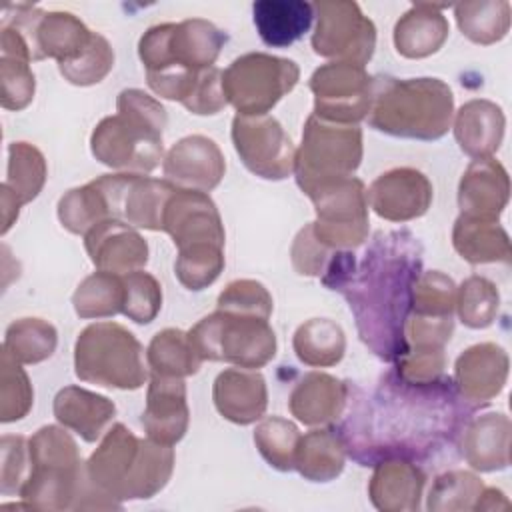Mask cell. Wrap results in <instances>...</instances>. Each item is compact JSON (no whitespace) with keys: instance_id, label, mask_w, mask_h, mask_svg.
<instances>
[{"instance_id":"6da1fadb","label":"cell","mask_w":512,"mask_h":512,"mask_svg":"<svg viewBox=\"0 0 512 512\" xmlns=\"http://www.w3.org/2000/svg\"><path fill=\"white\" fill-rule=\"evenodd\" d=\"M348 386V422L340 434L346 450L362 464L378 456H428L452 446L470 420L472 406L460 396L454 380L414 382L390 372L372 398Z\"/></svg>"},{"instance_id":"7a4b0ae2","label":"cell","mask_w":512,"mask_h":512,"mask_svg":"<svg viewBox=\"0 0 512 512\" xmlns=\"http://www.w3.org/2000/svg\"><path fill=\"white\" fill-rule=\"evenodd\" d=\"M420 256V244L408 230L380 232L338 288L348 300L362 342L386 362L408 352L406 322L422 272Z\"/></svg>"},{"instance_id":"3957f363","label":"cell","mask_w":512,"mask_h":512,"mask_svg":"<svg viewBox=\"0 0 512 512\" xmlns=\"http://www.w3.org/2000/svg\"><path fill=\"white\" fill-rule=\"evenodd\" d=\"M224 42L226 34L202 18L148 28L138 42L148 86L162 98L186 104L200 72L214 66Z\"/></svg>"},{"instance_id":"277c9868","label":"cell","mask_w":512,"mask_h":512,"mask_svg":"<svg viewBox=\"0 0 512 512\" xmlns=\"http://www.w3.org/2000/svg\"><path fill=\"white\" fill-rule=\"evenodd\" d=\"M84 468L94 494L110 508H120V500L152 498L166 486L174 452L172 446L142 440L124 424H114Z\"/></svg>"},{"instance_id":"5b68a950","label":"cell","mask_w":512,"mask_h":512,"mask_svg":"<svg viewBox=\"0 0 512 512\" xmlns=\"http://www.w3.org/2000/svg\"><path fill=\"white\" fill-rule=\"evenodd\" d=\"M454 96L440 78H374L368 124L400 138L438 140L452 122Z\"/></svg>"},{"instance_id":"8992f818","label":"cell","mask_w":512,"mask_h":512,"mask_svg":"<svg viewBox=\"0 0 512 512\" xmlns=\"http://www.w3.org/2000/svg\"><path fill=\"white\" fill-rule=\"evenodd\" d=\"M30 470L20 498L38 510L104 508L92 492L86 468L72 436L58 426H44L28 440Z\"/></svg>"},{"instance_id":"52a82bcc","label":"cell","mask_w":512,"mask_h":512,"mask_svg":"<svg viewBox=\"0 0 512 512\" xmlns=\"http://www.w3.org/2000/svg\"><path fill=\"white\" fill-rule=\"evenodd\" d=\"M118 114L104 118L92 132L90 148L96 160L116 170L150 172L162 160L166 110L138 88L118 94Z\"/></svg>"},{"instance_id":"ba28073f","label":"cell","mask_w":512,"mask_h":512,"mask_svg":"<svg viewBox=\"0 0 512 512\" xmlns=\"http://www.w3.org/2000/svg\"><path fill=\"white\" fill-rule=\"evenodd\" d=\"M74 368L80 380L106 388L136 390L146 380L142 344L116 322H96L78 334Z\"/></svg>"},{"instance_id":"9c48e42d","label":"cell","mask_w":512,"mask_h":512,"mask_svg":"<svg viewBox=\"0 0 512 512\" xmlns=\"http://www.w3.org/2000/svg\"><path fill=\"white\" fill-rule=\"evenodd\" d=\"M362 160V132L356 124L328 122L312 114L296 150L294 174L304 194L324 184L350 178Z\"/></svg>"},{"instance_id":"30bf717a","label":"cell","mask_w":512,"mask_h":512,"mask_svg":"<svg viewBox=\"0 0 512 512\" xmlns=\"http://www.w3.org/2000/svg\"><path fill=\"white\" fill-rule=\"evenodd\" d=\"M202 360L260 368L276 354V336L268 320L216 310L188 332Z\"/></svg>"},{"instance_id":"8fae6325","label":"cell","mask_w":512,"mask_h":512,"mask_svg":"<svg viewBox=\"0 0 512 512\" xmlns=\"http://www.w3.org/2000/svg\"><path fill=\"white\" fill-rule=\"evenodd\" d=\"M298 76L300 70L294 60L250 52L222 72V92L238 114L262 116L296 86Z\"/></svg>"},{"instance_id":"7c38bea8","label":"cell","mask_w":512,"mask_h":512,"mask_svg":"<svg viewBox=\"0 0 512 512\" xmlns=\"http://www.w3.org/2000/svg\"><path fill=\"white\" fill-rule=\"evenodd\" d=\"M316 210L314 236L332 250L354 248L368 236V198L362 180L350 176L310 194Z\"/></svg>"},{"instance_id":"4fadbf2b","label":"cell","mask_w":512,"mask_h":512,"mask_svg":"<svg viewBox=\"0 0 512 512\" xmlns=\"http://www.w3.org/2000/svg\"><path fill=\"white\" fill-rule=\"evenodd\" d=\"M312 48L318 56L364 66L376 46V28L356 2H316Z\"/></svg>"},{"instance_id":"5bb4252c","label":"cell","mask_w":512,"mask_h":512,"mask_svg":"<svg viewBox=\"0 0 512 512\" xmlns=\"http://www.w3.org/2000/svg\"><path fill=\"white\" fill-rule=\"evenodd\" d=\"M310 90L314 94V114L318 118L338 124H356L368 116L374 78L364 66L330 62L312 74Z\"/></svg>"},{"instance_id":"9a60e30c","label":"cell","mask_w":512,"mask_h":512,"mask_svg":"<svg viewBox=\"0 0 512 512\" xmlns=\"http://www.w3.org/2000/svg\"><path fill=\"white\" fill-rule=\"evenodd\" d=\"M100 190L112 220L128 226L162 230L168 198L178 186L144 174H104L92 180Z\"/></svg>"},{"instance_id":"2e32d148","label":"cell","mask_w":512,"mask_h":512,"mask_svg":"<svg viewBox=\"0 0 512 512\" xmlns=\"http://www.w3.org/2000/svg\"><path fill=\"white\" fill-rule=\"evenodd\" d=\"M232 142L244 166L260 178L282 180L294 172L296 150L282 124L268 116H242L232 120Z\"/></svg>"},{"instance_id":"e0dca14e","label":"cell","mask_w":512,"mask_h":512,"mask_svg":"<svg viewBox=\"0 0 512 512\" xmlns=\"http://www.w3.org/2000/svg\"><path fill=\"white\" fill-rule=\"evenodd\" d=\"M162 230L172 236L178 252L196 246L224 248V226L206 192L176 188L166 202Z\"/></svg>"},{"instance_id":"ac0fdd59","label":"cell","mask_w":512,"mask_h":512,"mask_svg":"<svg viewBox=\"0 0 512 512\" xmlns=\"http://www.w3.org/2000/svg\"><path fill=\"white\" fill-rule=\"evenodd\" d=\"M366 198L380 218L406 222L422 216L430 208L432 184L414 168H394L370 184Z\"/></svg>"},{"instance_id":"d6986e66","label":"cell","mask_w":512,"mask_h":512,"mask_svg":"<svg viewBox=\"0 0 512 512\" xmlns=\"http://www.w3.org/2000/svg\"><path fill=\"white\" fill-rule=\"evenodd\" d=\"M162 170L166 180L178 188L208 192L220 184L226 162L214 140L194 134L168 150Z\"/></svg>"},{"instance_id":"ffe728a7","label":"cell","mask_w":512,"mask_h":512,"mask_svg":"<svg viewBox=\"0 0 512 512\" xmlns=\"http://www.w3.org/2000/svg\"><path fill=\"white\" fill-rule=\"evenodd\" d=\"M86 252L92 264L110 274H130L146 266L148 244L128 224L104 220L84 234Z\"/></svg>"},{"instance_id":"44dd1931","label":"cell","mask_w":512,"mask_h":512,"mask_svg":"<svg viewBox=\"0 0 512 512\" xmlns=\"http://www.w3.org/2000/svg\"><path fill=\"white\" fill-rule=\"evenodd\" d=\"M508 356L506 352L490 342L470 346L456 360L454 384L460 396L472 406H484L506 384Z\"/></svg>"},{"instance_id":"7402d4cb","label":"cell","mask_w":512,"mask_h":512,"mask_svg":"<svg viewBox=\"0 0 512 512\" xmlns=\"http://www.w3.org/2000/svg\"><path fill=\"white\" fill-rule=\"evenodd\" d=\"M142 426L154 442L172 446L188 428L186 386L182 378L152 374Z\"/></svg>"},{"instance_id":"603a6c76","label":"cell","mask_w":512,"mask_h":512,"mask_svg":"<svg viewBox=\"0 0 512 512\" xmlns=\"http://www.w3.org/2000/svg\"><path fill=\"white\" fill-rule=\"evenodd\" d=\"M508 174L494 158L472 160L458 186V204L462 216L498 220L508 202Z\"/></svg>"},{"instance_id":"cb8c5ba5","label":"cell","mask_w":512,"mask_h":512,"mask_svg":"<svg viewBox=\"0 0 512 512\" xmlns=\"http://www.w3.org/2000/svg\"><path fill=\"white\" fill-rule=\"evenodd\" d=\"M268 394L258 372L224 370L214 380V404L218 412L236 424H252L262 418Z\"/></svg>"},{"instance_id":"d4e9b609","label":"cell","mask_w":512,"mask_h":512,"mask_svg":"<svg viewBox=\"0 0 512 512\" xmlns=\"http://www.w3.org/2000/svg\"><path fill=\"white\" fill-rule=\"evenodd\" d=\"M348 402V384L324 372L306 374L290 394V412L308 426L328 424L342 416Z\"/></svg>"},{"instance_id":"484cf974","label":"cell","mask_w":512,"mask_h":512,"mask_svg":"<svg viewBox=\"0 0 512 512\" xmlns=\"http://www.w3.org/2000/svg\"><path fill=\"white\" fill-rule=\"evenodd\" d=\"M462 456L482 472L506 468L510 462V420L500 412L468 420L462 430Z\"/></svg>"},{"instance_id":"4316f807","label":"cell","mask_w":512,"mask_h":512,"mask_svg":"<svg viewBox=\"0 0 512 512\" xmlns=\"http://www.w3.org/2000/svg\"><path fill=\"white\" fill-rule=\"evenodd\" d=\"M454 136L462 152L474 160L492 158L504 136L502 108L490 100L466 102L456 114Z\"/></svg>"},{"instance_id":"83f0119b","label":"cell","mask_w":512,"mask_h":512,"mask_svg":"<svg viewBox=\"0 0 512 512\" xmlns=\"http://www.w3.org/2000/svg\"><path fill=\"white\" fill-rule=\"evenodd\" d=\"M424 472L408 460L378 462L370 480V498L378 510H416L424 488Z\"/></svg>"},{"instance_id":"f1b7e54d","label":"cell","mask_w":512,"mask_h":512,"mask_svg":"<svg viewBox=\"0 0 512 512\" xmlns=\"http://www.w3.org/2000/svg\"><path fill=\"white\" fill-rule=\"evenodd\" d=\"M442 4H414L394 26L396 50L406 58H424L440 50L448 38V20Z\"/></svg>"},{"instance_id":"f546056e","label":"cell","mask_w":512,"mask_h":512,"mask_svg":"<svg viewBox=\"0 0 512 512\" xmlns=\"http://www.w3.org/2000/svg\"><path fill=\"white\" fill-rule=\"evenodd\" d=\"M114 414L116 406L112 400L78 386H66L54 398L56 420L72 428L86 442H96Z\"/></svg>"},{"instance_id":"4dcf8cb0","label":"cell","mask_w":512,"mask_h":512,"mask_svg":"<svg viewBox=\"0 0 512 512\" xmlns=\"http://www.w3.org/2000/svg\"><path fill=\"white\" fill-rule=\"evenodd\" d=\"M252 14L262 42L284 48L308 32L314 20V6L304 0H258L252 6Z\"/></svg>"},{"instance_id":"1f68e13d","label":"cell","mask_w":512,"mask_h":512,"mask_svg":"<svg viewBox=\"0 0 512 512\" xmlns=\"http://www.w3.org/2000/svg\"><path fill=\"white\" fill-rule=\"evenodd\" d=\"M452 242L456 252L470 264L508 262L510 240L498 220L462 216L454 224Z\"/></svg>"},{"instance_id":"d6a6232c","label":"cell","mask_w":512,"mask_h":512,"mask_svg":"<svg viewBox=\"0 0 512 512\" xmlns=\"http://www.w3.org/2000/svg\"><path fill=\"white\" fill-rule=\"evenodd\" d=\"M2 32V106L8 110H22L34 98V74L30 70V52L24 38L12 28H0Z\"/></svg>"},{"instance_id":"836d02e7","label":"cell","mask_w":512,"mask_h":512,"mask_svg":"<svg viewBox=\"0 0 512 512\" xmlns=\"http://www.w3.org/2000/svg\"><path fill=\"white\" fill-rule=\"evenodd\" d=\"M346 446L338 430H312L300 436L294 468L312 482H328L344 468Z\"/></svg>"},{"instance_id":"e575fe53","label":"cell","mask_w":512,"mask_h":512,"mask_svg":"<svg viewBox=\"0 0 512 512\" xmlns=\"http://www.w3.org/2000/svg\"><path fill=\"white\" fill-rule=\"evenodd\" d=\"M292 346L300 362L324 368L342 360L346 338L336 322L328 318H312L296 330Z\"/></svg>"},{"instance_id":"d590c367","label":"cell","mask_w":512,"mask_h":512,"mask_svg":"<svg viewBox=\"0 0 512 512\" xmlns=\"http://www.w3.org/2000/svg\"><path fill=\"white\" fill-rule=\"evenodd\" d=\"M146 360L152 374L174 378L196 374L202 362L190 336L176 328H166L152 338L146 350Z\"/></svg>"},{"instance_id":"8d00e7d4","label":"cell","mask_w":512,"mask_h":512,"mask_svg":"<svg viewBox=\"0 0 512 512\" xmlns=\"http://www.w3.org/2000/svg\"><path fill=\"white\" fill-rule=\"evenodd\" d=\"M72 304L80 318L114 316L124 306V278L98 270L78 284Z\"/></svg>"},{"instance_id":"74e56055","label":"cell","mask_w":512,"mask_h":512,"mask_svg":"<svg viewBox=\"0 0 512 512\" xmlns=\"http://www.w3.org/2000/svg\"><path fill=\"white\" fill-rule=\"evenodd\" d=\"M458 28L476 44H494L510 28V4L500 2H462L454 6Z\"/></svg>"},{"instance_id":"f35d334b","label":"cell","mask_w":512,"mask_h":512,"mask_svg":"<svg viewBox=\"0 0 512 512\" xmlns=\"http://www.w3.org/2000/svg\"><path fill=\"white\" fill-rule=\"evenodd\" d=\"M2 348L22 364H36L52 356L56 330L40 318H20L8 326Z\"/></svg>"},{"instance_id":"ab89813d","label":"cell","mask_w":512,"mask_h":512,"mask_svg":"<svg viewBox=\"0 0 512 512\" xmlns=\"http://www.w3.org/2000/svg\"><path fill=\"white\" fill-rule=\"evenodd\" d=\"M46 182V162L38 148L28 142H12L8 146L6 186L22 204L34 200Z\"/></svg>"},{"instance_id":"60d3db41","label":"cell","mask_w":512,"mask_h":512,"mask_svg":"<svg viewBox=\"0 0 512 512\" xmlns=\"http://www.w3.org/2000/svg\"><path fill=\"white\" fill-rule=\"evenodd\" d=\"M58 218L72 234H86L96 224L112 220L106 202L94 182L68 190L58 202Z\"/></svg>"},{"instance_id":"b9f144b4","label":"cell","mask_w":512,"mask_h":512,"mask_svg":"<svg viewBox=\"0 0 512 512\" xmlns=\"http://www.w3.org/2000/svg\"><path fill=\"white\" fill-rule=\"evenodd\" d=\"M254 442L270 466H274L282 472L294 468L300 434L292 422L278 418V416L266 418L256 428Z\"/></svg>"},{"instance_id":"7bdbcfd3","label":"cell","mask_w":512,"mask_h":512,"mask_svg":"<svg viewBox=\"0 0 512 512\" xmlns=\"http://www.w3.org/2000/svg\"><path fill=\"white\" fill-rule=\"evenodd\" d=\"M484 492V484L470 472L452 470L436 478L428 510H476V504Z\"/></svg>"},{"instance_id":"ee69618b","label":"cell","mask_w":512,"mask_h":512,"mask_svg":"<svg viewBox=\"0 0 512 512\" xmlns=\"http://www.w3.org/2000/svg\"><path fill=\"white\" fill-rule=\"evenodd\" d=\"M498 302L496 286L482 276H470L456 294L460 320L470 328L490 326L498 312Z\"/></svg>"},{"instance_id":"f6af8a7d","label":"cell","mask_w":512,"mask_h":512,"mask_svg":"<svg viewBox=\"0 0 512 512\" xmlns=\"http://www.w3.org/2000/svg\"><path fill=\"white\" fill-rule=\"evenodd\" d=\"M224 268L222 246H196L178 252L174 272L188 290H202L210 286Z\"/></svg>"},{"instance_id":"bcb514c9","label":"cell","mask_w":512,"mask_h":512,"mask_svg":"<svg viewBox=\"0 0 512 512\" xmlns=\"http://www.w3.org/2000/svg\"><path fill=\"white\" fill-rule=\"evenodd\" d=\"M2 376H0V420L14 422L28 414L32 406V386L22 370L20 362L14 360L2 348Z\"/></svg>"},{"instance_id":"7dc6e473","label":"cell","mask_w":512,"mask_h":512,"mask_svg":"<svg viewBox=\"0 0 512 512\" xmlns=\"http://www.w3.org/2000/svg\"><path fill=\"white\" fill-rule=\"evenodd\" d=\"M124 278V306L126 314L136 324H148L156 318L162 306V290L158 280L142 270L130 272Z\"/></svg>"},{"instance_id":"c3c4849f","label":"cell","mask_w":512,"mask_h":512,"mask_svg":"<svg viewBox=\"0 0 512 512\" xmlns=\"http://www.w3.org/2000/svg\"><path fill=\"white\" fill-rule=\"evenodd\" d=\"M114 66V52L108 40L94 32L90 46L72 62L58 64L60 74L76 86H90L100 82Z\"/></svg>"},{"instance_id":"681fc988","label":"cell","mask_w":512,"mask_h":512,"mask_svg":"<svg viewBox=\"0 0 512 512\" xmlns=\"http://www.w3.org/2000/svg\"><path fill=\"white\" fill-rule=\"evenodd\" d=\"M218 310L268 320L272 314V296L256 280H236L218 296Z\"/></svg>"},{"instance_id":"f907efd6","label":"cell","mask_w":512,"mask_h":512,"mask_svg":"<svg viewBox=\"0 0 512 512\" xmlns=\"http://www.w3.org/2000/svg\"><path fill=\"white\" fill-rule=\"evenodd\" d=\"M2 494L20 492L30 466L24 436H2Z\"/></svg>"},{"instance_id":"816d5d0a","label":"cell","mask_w":512,"mask_h":512,"mask_svg":"<svg viewBox=\"0 0 512 512\" xmlns=\"http://www.w3.org/2000/svg\"><path fill=\"white\" fill-rule=\"evenodd\" d=\"M334 254L332 248L324 246L312 232V224L304 226L292 244V264L302 276H322L330 256Z\"/></svg>"},{"instance_id":"f5cc1de1","label":"cell","mask_w":512,"mask_h":512,"mask_svg":"<svg viewBox=\"0 0 512 512\" xmlns=\"http://www.w3.org/2000/svg\"><path fill=\"white\" fill-rule=\"evenodd\" d=\"M20 206H22V202L18 200V196L6 184H2V218H4L2 234H6L12 226V222L18 218Z\"/></svg>"}]
</instances>
